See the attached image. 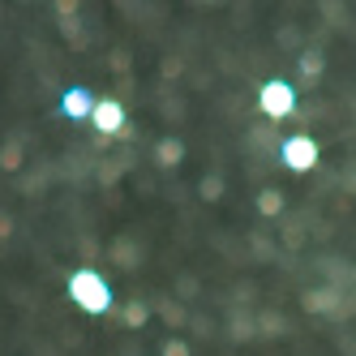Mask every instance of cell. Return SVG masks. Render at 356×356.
<instances>
[{
	"instance_id": "ba28073f",
	"label": "cell",
	"mask_w": 356,
	"mask_h": 356,
	"mask_svg": "<svg viewBox=\"0 0 356 356\" xmlns=\"http://www.w3.org/2000/svg\"><path fill=\"white\" fill-rule=\"evenodd\" d=\"M197 193L207 197V202H219V197H223V176H219V172H211V176H202V185H197Z\"/></svg>"
},
{
	"instance_id": "2e32d148",
	"label": "cell",
	"mask_w": 356,
	"mask_h": 356,
	"mask_svg": "<svg viewBox=\"0 0 356 356\" xmlns=\"http://www.w3.org/2000/svg\"><path fill=\"white\" fill-rule=\"evenodd\" d=\"M0 236H9V219L5 215H0Z\"/></svg>"
},
{
	"instance_id": "3957f363",
	"label": "cell",
	"mask_w": 356,
	"mask_h": 356,
	"mask_svg": "<svg viewBox=\"0 0 356 356\" xmlns=\"http://www.w3.org/2000/svg\"><path fill=\"white\" fill-rule=\"evenodd\" d=\"M279 155H284V163H288L292 172H309V168H318V142H314L309 134H292Z\"/></svg>"
},
{
	"instance_id": "5bb4252c",
	"label": "cell",
	"mask_w": 356,
	"mask_h": 356,
	"mask_svg": "<svg viewBox=\"0 0 356 356\" xmlns=\"http://www.w3.org/2000/svg\"><path fill=\"white\" fill-rule=\"evenodd\" d=\"M163 356H189V343L185 339H168L163 343Z\"/></svg>"
},
{
	"instance_id": "4fadbf2b",
	"label": "cell",
	"mask_w": 356,
	"mask_h": 356,
	"mask_svg": "<svg viewBox=\"0 0 356 356\" xmlns=\"http://www.w3.org/2000/svg\"><path fill=\"white\" fill-rule=\"evenodd\" d=\"M116 258L124 266H134V241H116Z\"/></svg>"
},
{
	"instance_id": "5b68a950",
	"label": "cell",
	"mask_w": 356,
	"mask_h": 356,
	"mask_svg": "<svg viewBox=\"0 0 356 356\" xmlns=\"http://www.w3.org/2000/svg\"><path fill=\"white\" fill-rule=\"evenodd\" d=\"M60 112H65L69 120H90V112H95V95H90L86 86H69V90L60 95Z\"/></svg>"
},
{
	"instance_id": "7c38bea8",
	"label": "cell",
	"mask_w": 356,
	"mask_h": 356,
	"mask_svg": "<svg viewBox=\"0 0 356 356\" xmlns=\"http://www.w3.org/2000/svg\"><path fill=\"white\" fill-rule=\"evenodd\" d=\"M305 309H314V314L330 309V296H326V292H305Z\"/></svg>"
},
{
	"instance_id": "30bf717a",
	"label": "cell",
	"mask_w": 356,
	"mask_h": 356,
	"mask_svg": "<svg viewBox=\"0 0 356 356\" xmlns=\"http://www.w3.org/2000/svg\"><path fill=\"white\" fill-rule=\"evenodd\" d=\"M146 318H150V309H146L142 300H129V305H124V322H129V326H146Z\"/></svg>"
},
{
	"instance_id": "277c9868",
	"label": "cell",
	"mask_w": 356,
	"mask_h": 356,
	"mask_svg": "<svg viewBox=\"0 0 356 356\" xmlns=\"http://www.w3.org/2000/svg\"><path fill=\"white\" fill-rule=\"evenodd\" d=\"M95 129L104 134V138H129V129H124V108L116 104V99H95Z\"/></svg>"
},
{
	"instance_id": "7a4b0ae2",
	"label": "cell",
	"mask_w": 356,
	"mask_h": 356,
	"mask_svg": "<svg viewBox=\"0 0 356 356\" xmlns=\"http://www.w3.org/2000/svg\"><path fill=\"white\" fill-rule=\"evenodd\" d=\"M258 108H262V116H270V120H284V116H292L296 112V90L288 86V82H262V90H258Z\"/></svg>"
},
{
	"instance_id": "6da1fadb",
	"label": "cell",
	"mask_w": 356,
	"mask_h": 356,
	"mask_svg": "<svg viewBox=\"0 0 356 356\" xmlns=\"http://www.w3.org/2000/svg\"><path fill=\"white\" fill-rule=\"evenodd\" d=\"M69 300L86 314H108L112 309V288L95 266H78L69 275Z\"/></svg>"
},
{
	"instance_id": "8992f818",
	"label": "cell",
	"mask_w": 356,
	"mask_h": 356,
	"mask_svg": "<svg viewBox=\"0 0 356 356\" xmlns=\"http://www.w3.org/2000/svg\"><path fill=\"white\" fill-rule=\"evenodd\" d=\"M181 159H185V146L176 142V138H163V142L155 146V163H159L163 172H172V168H181Z\"/></svg>"
},
{
	"instance_id": "8fae6325",
	"label": "cell",
	"mask_w": 356,
	"mask_h": 356,
	"mask_svg": "<svg viewBox=\"0 0 356 356\" xmlns=\"http://www.w3.org/2000/svg\"><path fill=\"white\" fill-rule=\"evenodd\" d=\"M300 73H305V78H318V73H322V56L318 52H305L300 56Z\"/></svg>"
},
{
	"instance_id": "9a60e30c",
	"label": "cell",
	"mask_w": 356,
	"mask_h": 356,
	"mask_svg": "<svg viewBox=\"0 0 356 356\" xmlns=\"http://www.w3.org/2000/svg\"><path fill=\"white\" fill-rule=\"evenodd\" d=\"M163 318H168V322H181V309H176V305L168 300V305H163Z\"/></svg>"
},
{
	"instance_id": "52a82bcc",
	"label": "cell",
	"mask_w": 356,
	"mask_h": 356,
	"mask_svg": "<svg viewBox=\"0 0 356 356\" xmlns=\"http://www.w3.org/2000/svg\"><path fill=\"white\" fill-rule=\"evenodd\" d=\"M0 168H5V172L22 168V142H5V146H0Z\"/></svg>"
},
{
	"instance_id": "9c48e42d",
	"label": "cell",
	"mask_w": 356,
	"mask_h": 356,
	"mask_svg": "<svg viewBox=\"0 0 356 356\" xmlns=\"http://www.w3.org/2000/svg\"><path fill=\"white\" fill-rule=\"evenodd\" d=\"M258 211L262 215H279V211H284V193H279V189H262L258 193Z\"/></svg>"
}]
</instances>
